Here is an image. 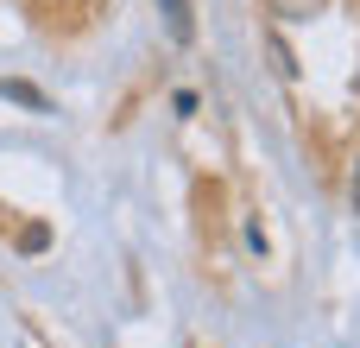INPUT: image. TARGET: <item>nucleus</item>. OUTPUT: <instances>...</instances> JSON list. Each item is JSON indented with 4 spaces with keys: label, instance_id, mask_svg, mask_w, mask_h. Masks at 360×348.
Here are the masks:
<instances>
[{
    "label": "nucleus",
    "instance_id": "nucleus-1",
    "mask_svg": "<svg viewBox=\"0 0 360 348\" xmlns=\"http://www.w3.org/2000/svg\"><path fill=\"white\" fill-rule=\"evenodd\" d=\"M158 6H165V25H171V38L184 44V38L196 32V19H190V0H158Z\"/></svg>",
    "mask_w": 360,
    "mask_h": 348
},
{
    "label": "nucleus",
    "instance_id": "nucleus-2",
    "mask_svg": "<svg viewBox=\"0 0 360 348\" xmlns=\"http://www.w3.org/2000/svg\"><path fill=\"white\" fill-rule=\"evenodd\" d=\"M272 13H285V19H310V13H323V0H272Z\"/></svg>",
    "mask_w": 360,
    "mask_h": 348
},
{
    "label": "nucleus",
    "instance_id": "nucleus-3",
    "mask_svg": "<svg viewBox=\"0 0 360 348\" xmlns=\"http://www.w3.org/2000/svg\"><path fill=\"white\" fill-rule=\"evenodd\" d=\"M354 209H360V171H354Z\"/></svg>",
    "mask_w": 360,
    "mask_h": 348
}]
</instances>
